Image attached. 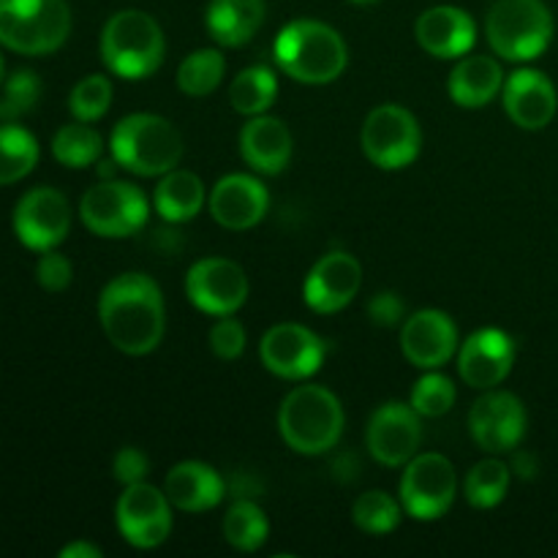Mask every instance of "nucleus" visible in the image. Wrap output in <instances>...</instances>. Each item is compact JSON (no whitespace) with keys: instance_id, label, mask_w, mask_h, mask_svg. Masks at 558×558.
<instances>
[{"instance_id":"1","label":"nucleus","mask_w":558,"mask_h":558,"mask_svg":"<svg viewBox=\"0 0 558 558\" xmlns=\"http://www.w3.org/2000/svg\"><path fill=\"white\" fill-rule=\"evenodd\" d=\"M98 319L114 349L131 357L150 354L167 330L161 289L145 272H123L101 289Z\"/></svg>"},{"instance_id":"2","label":"nucleus","mask_w":558,"mask_h":558,"mask_svg":"<svg viewBox=\"0 0 558 558\" xmlns=\"http://www.w3.org/2000/svg\"><path fill=\"white\" fill-rule=\"evenodd\" d=\"M278 69L303 85L336 82L347 69V44L330 25L316 20L289 22L272 47Z\"/></svg>"},{"instance_id":"3","label":"nucleus","mask_w":558,"mask_h":558,"mask_svg":"<svg viewBox=\"0 0 558 558\" xmlns=\"http://www.w3.org/2000/svg\"><path fill=\"white\" fill-rule=\"evenodd\" d=\"M112 161L142 178L172 172L183 158V136L161 114L136 112L120 120L109 140Z\"/></svg>"},{"instance_id":"4","label":"nucleus","mask_w":558,"mask_h":558,"mask_svg":"<svg viewBox=\"0 0 558 558\" xmlns=\"http://www.w3.org/2000/svg\"><path fill=\"white\" fill-rule=\"evenodd\" d=\"M283 441L300 456H322L341 441L343 407L327 387L300 385L283 398L278 412Z\"/></svg>"},{"instance_id":"5","label":"nucleus","mask_w":558,"mask_h":558,"mask_svg":"<svg viewBox=\"0 0 558 558\" xmlns=\"http://www.w3.org/2000/svg\"><path fill=\"white\" fill-rule=\"evenodd\" d=\"M163 33L150 14L125 9L109 16L101 31V60L114 76L142 80L163 63Z\"/></svg>"},{"instance_id":"6","label":"nucleus","mask_w":558,"mask_h":558,"mask_svg":"<svg viewBox=\"0 0 558 558\" xmlns=\"http://www.w3.org/2000/svg\"><path fill=\"white\" fill-rule=\"evenodd\" d=\"M485 33L499 58L523 63L548 49L554 14L543 0H496L485 20Z\"/></svg>"},{"instance_id":"7","label":"nucleus","mask_w":558,"mask_h":558,"mask_svg":"<svg viewBox=\"0 0 558 558\" xmlns=\"http://www.w3.org/2000/svg\"><path fill=\"white\" fill-rule=\"evenodd\" d=\"M69 33L71 9L65 0H0V44L11 52H54Z\"/></svg>"},{"instance_id":"8","label":"nucleus","mask_w":558,"mask_h":558,"mask_svg":"<svg viewBox=\"0 0 558 558\" xmlns=\"http://www.w3.org/2000/svg\"><path fill=\"white\" fill-rule=\"evenodd\" d=\"M80 218L98 238H129L147 221V196L134 183L101 180L85 191Z\"/></svg>"},{"instance_id":"9","label":"nucleus","mask_w":558,"mask_h":558,"mask_svg":"<svg viewBox=\"0 0 558 558\" xmlns=\"http://www.w3.org/2000/svg\"><path fill=\"white\" fill-rule=\"evenodd\" d=\"M360 145L374 167L403 169L420 156L423 134H420L417 118L407 107L381 104L365 118Z\"/></svg>"},{"instance_id":"10","label":"nucleus","mask_w":558,"mask_h":558,"mask_svg":"<svg viewBox=\"0 0 558 558\" xmlns=\"http://www.w3.org/2000/svg\"><path fill=\"white\" fill-rule=\"evenodd\" d=\"M458 494V474L450 458L423 452L407 463L401 480V505L417 521H436L447 515Z\"/></svg>"},{"instance_id":"11","label":"nucleus","mask_w":558,"mask_h":558,"mask_svg":"<svg viewBox=\"0 0 558 558\" xmlns=\"http://www.w3.org/2000/svg\"><path fill=\"white\" fill-rule=\"evenodd\" d=\"M14 234L25 248L44 254L69 238L71 207L58 189L38 185L31 189L14 207Z\"/></svg>"},{"instance_id":"12","label":"nucleus","mask_w":558,"mask_h":558,"mask_svg":"<svg viewBox=\"0 0 558 558\" xmlns=\"http://www.w3.org/2000/svg\"><path fill=\"white\" fill-rule=\"evenodd\" d=\"M172 501L167 494L147 483L125 485L123 496L118 501V529L129 545L140 550H153L167 543L172 534Z\"/></svg>"},{"instance_id":"13","label":"nucleus","mask_w":558,"mask_h":558,"mask_svg":"<svg viewBox=\"0 0 558 558\" xmlns=\"http://www.w3.org/2000/svg\"><path fill=\"white\" fill-rule=\"evenodd\" d=\"M185 294L191 305L210 316H232L248 298V278L232 259L210 256L199 259L185 276Z\"/></svg>"},{"instance_id":"14","label":"nucleus","mask_w":558,"mask_h":558,"mask_svg":"<svg viewBox=\"0 0 558 558\" xmlns=\"http://www.w3.org/2000/svg\"><path fill=\"white\" fill-rule=\"evenodd\" d=\"M262 363L270 374L289 381H303L322 368L325 360V343L314 330L294 322L270 327L262 338Z\"/></svg>"},{"instance_id":"15","label":"nucleus","mask_w":558,"mask_h":558,"mask_svg":"<svg viewBox=\"0 0 558 558\" xmlns=\"http://www.w3.org/2000/svg\"><path fill=\"white\" fill-rule=\"evenodd\" d=\"M368 452L381 466H407L420 450L423 441V423L414 407L407 403H381L368 420L365 430Z\"/></svg>"},{"instance_id":"16","label":"nucleus","mask_w":558,"mask_h":558,"mask_svg":"<svg viewBox=\"0 0 558 558\" xmlns=\"http://www.w3.org/2000/svg\"><path fill=\"white\" fill-rule=\"evenodd\" d=\"M469 434L485 452H512L526 436V409L521 398L505 390H490L469 412Z\"/></svg>"},{"instance_id":"17","label":"nucleus","mask_w":558,"mask_h":558,"mask_svg":"<svg viewBox=\"0 0 558 558\" xmlns=\"http://www.w3.org/2000/svg\"><path fill=\"white\" fill-rule=\"evenodd\" d=\"M363 287V267L347 251L325 254L305 278V305L316 314H338L357 298Z\"/></svg>"},{"instance_id":"18","label":"nucleus","mask_w":558,"mask_h":558,"mask_svg":"<svg viewBox=\"0 0 558 558\" xmlns=\"http://www.w3.org/2000/svg\"><path fill=\"white\" fill-rule=\"evenodd\" d=\"M512 363H515V343L496 327L472 332L458 352L461 379L474 390H494L510 376Z\"/></svg>"},{"instance_id":"19","label":"nucleus","mask_w":558,"mask_h":558,"mask_svg":"<svg viewBox=\"0 0 558 558\" xmlns=\"http://www.w3.org/2000/svg\"><path fill=\"white\" fill-rule=\"evenodd\" d=\"M403 357L425 371H436L452 360L458 349V327L445 311L425 308L407 319L401 330Z\"/></svg>"},{"instance_id":"20","label":"nucleus","mask_w":558,"mask_h":558,"mask_svg":"<svg viewBox=\"0 0 558 558\" xmlns=\"http://www.w3.org/2000/svg\"><path fill=\"white\" fill-rule=\"evenodd\" d=\"M207 207L218 227L229 229V232H245L267 216L270 194L251 174H227L210 191Z\"/></svg>"},{"instance_id":"21","label":"nucleus","mask_w":558,"mask_h":558,"mask_svg":"<svg viewBox=\"0 0 558 558\" xmlns=\"http://www.w3.org/2000/svg\"><path fill=\"white\" fill-rule=\"evenodd\" d=\"M505 109L515 125L539 131L556 118V87L543 71L521 69L505 82Z\"/></svg>"},{"instance_id":"22","label":"nucleus","mask_w":558,"mask_h":558,"mask_svg":"<svg viewBox=\"0 0 558 558\" xmlns=\"http://www.w3.org/2000/svg\"><path fill=\"white\" fill-rule=\"evenodd\" d=\"M474 22L472 16L456 5H436L420 14L417 41L428 54L441 60L461 58L474 47Z\"/></svg>"},{"instance_id":"23","label":"nucleus","mask_w":558,"mask_h":558,"mask_svg":"<svg viewBox=\"0 0 558 558\" xmlns=\"http://www.w3.org/2000/svg\"><path fill=\"white\" fill-rule=\"evenodd\" d=\"M240 153L256 172L278 174L292 161V134L283 120L256 114L240 131Z\"/></svg>"},{"instance_id":"24","label":"nucleus","mask_w":558,"mask_h":558,"mask_svg":"<svg viewBox=\"0 0 558 558\" xmlns=\"http://www.w3.org/2000/svg\"><path fill=\"white\" fill-rule=\"evenodd\" d=\"M163 494L172 507L183 512H207L221 505L227 483L213 466L199 461H183L163 480Z\"/></svg>"},{"instance_id":"25","label":"nucleus","mask_w":558,"mask_h":558,"mask_svg":"<svg viewBox=\"0 0 558 558\" xmlns=\"http://www.w3.org/2000/svg\"><path fill=\"white\" fill-rule=\"evenodd\" d=\"M447 90H450V98L458 107H485V104H490L499 96V90H505V71H501L496 58L472 54V58H463L452 69Z\"/></svg>"},{"instance_id":"26","label":"nucleus","mask_w":558,"mask_h":558,"mask_svg":"<svg viewBox=\"0 0 558 558\" xmlns=\"http://www.w3.org/2000/svg\"><path fill=\"white\" fill-rule=\"evenodd\" d=\"M205 22L221 47H243L265 22V0H210Z\"/></svg>"},{"instance_id":"27","label":"nucleus","mask_w":558,"mask_h":558,"mask_svg":"<svg viewBox=\"0 0 558 558\" xmlns=\"http://www.w3.org/2000/svg\"><path fill=\"white\" fill-rule=\"evenodd\" d=\"M153 205L163 221H191L205 205V185L189 169H172L153 191Z\"/></svg>"},{"instance_id":"28","label":"nucleus","mask_w":558,"mask_h":558,"mask_svg":"<svg viewBox=\"0 0 558 558\" xmlns=\"http://www.w3.org/2000/svg\"><path fill=\"white\" fill-rule=\"evenodd\" d=\"M276 93V74L267 65H251V69L240 71L234 76L232 87H229V101H232L234 112L245 114V118H256V114H265L272 107Z\"/></svg>"},{"instance_id":"29","label":"nucleus","mask_w":558,"mask_h":558,"mask_svg":"<svg viewBox=\"0 0 558 558\" xmlns=\"http://www.w3.org/2000/svg\"><path fill=\"white\" fill-rule=\"evenodd\" d=\"M38 142L27 129L14 123L0 125V185L20 183L36 169Z\"/></svg>"},{"instance_id":"30","label":"nucleus","mask_w":558,"mask_h":558,"mask_svg":"<svg viewBox=\"0 0 558 558\" xmlns=\"http://www.w3.org/2000/svg\"><path fill=\"white\" fill-rule=\"evenodd\" d=\"M267 534H270V523L259 505H254L251 499H238L229 507L227 518H223V537L232 548L254 554L267 543Z\"/></svg>"},{"instance_id":"31","label":"nucleus","mask_w":558,"mask_h":558,"mask_svg":"<svg viewBox=\"0 0 558 558\" xmlns=\"http://www.w3.org/2000/svg\"><path fill=\"white\" fill-rule=\"evenodd\" d=\"M101 134L90 123H82V120L63 125L52 140V156L69 169L90 167V163H96L101 158Z\"/></svg>"},{"instance_id":"32","label":"nucleus","mask_w":558,"mask_h":558,"mask_svg":"<svg viewBox=\"0 0 558 558\" xmlns=\"http://www.w3.org/2000/svg\"><path fill=\"white\" fill-rule=\"evenodd\" d=\"M223 74H227V63L218 49H196L180 63L178 85L185 96L202 98L210 96L221 85Z\"/></svg>"},{"instance_id":"33","label":"nucleus","mask_w":558,"mask_h":558,"mask_svg":"<svg viewBox=\"0 0 558 558\" xmlns=\"http://www.w3.org/2000/svg\"><path fill=\"white\" fill-rule=\"evenodd\" d=\"M510 490V466L496 458H485L469 472L466 477V499L477 510H490L501 505Z\"/></svg>"},{"instance_id":"34","label":"nucleus","mask_w":558,"mask_h":558,"mask_svg":"<svg viewBox=\"0 0 558 558\" xmlns=\"http://www.w3.org/2000/svg\"><path fill=\"white\" fill-rule=\"evenodd\" d=\"M403 507L385 490H368L354 501L352 518L360 532L365 534H390L401 523Z\"/></svg>"},{"instance_id":"35","label":"nucleus","mask_w":558,"mask_h":558,"mask_svg":"<svg viewBox=\"0 0 558 558\" xmlns=\"http://www.w3.org/2000/svg\"><path fill=\"white\" fill-rule=\"evenodd\" d=\"M41 98V80L36 71L20 69L3 82V96H0V123H16L33 112Z\"/></svg>"},{"instance_id":"36","label":"nucleus","mask_w":558,"mask_h":558,"mask_svg":"<svg viewBox=\"0 0 558 558\" xmlns=\"http://www.w3.org/2000/svg\"><path fill=\"white\" fill-rule=\"evenodd\" d=\"M109 104H112V82L104 74H90L76 82L69 98L71 114L76 120H82V123H96V120H101L107 114Z\"/></svg>"},{"instance_id":"37","label":"nucleus","mask_w":558,"mask_h":558,"mask_svg":"<svg viewBox=\"0 0 558 558\" xmlns=\"http://www.w3.org/2000/svg\"><path fill=\"white\" fill-rule=\"evenodd\" d=\"M412 407L420 417H441L456 407V385L445 374H425L412 390Z\"/></svg>"},{"instance_id":"38","label":"nucleus","mask_w":558,"mask_h":558,"mask_svg":"<svg viewBox=\"0 0 558 558\" xmlns=\"http://www.w3.org/2000/svg\"><path fill=\"white\" fill-rule=\"evenodd\" d=\"M210 349L221 360H238L245 349V330L232 316H218L216 325L210 327Z\"/></svg>"},{"instance_id":"39","label":"nucleus","mask_w":558,"mask_h":558,"mask_svg":"<svg viewBox=\"0 0 558 558\" xmlns=\"http://www.w3.org/2000/svg\"><path fill=\"white\" fill-rule=\"evenodd\" d=\"M71 278H74L71 262L54 248L44 251L36 265V281L41 283V289H47V292H63V289H69Z\"/></svg>"},{"instance_id":"40","label":"nucleus","mask_w":558,"mask_h":558,"mask_svg":"<svg viewBox=\"0 0 558 558\" xmlns=\"http://www.w3.org/2000/svg\"><path fill=\"white\" fill-rule=\"evenodd\" d=\"M112 469L118 483L136 485V483H145L147 472H150V461H147L145 452L136 450V447H123V450L114 456Z\"/></svg>"},{"instance_id":"41","label":"nucleus","mask_w":558,"mask_h":558,"mask_svg":"<svg viewBox=\"0 0 558 558\" xmlns=\"http://www.w3.org/2000/svg\"><path fill=\"white\" fill-rule=\"evenodd\" d=\"M368 316L379 327H396L403 319V300L392 292L376 294L368 303Z\"/></svg>"},{"instance_id":"42","label":"nucleus","mask_w":558,"mask_h":558,"mask_svg":"<svg viewBox=\"0 0 558 558\" xmlns=\"http://www.w3.org/2000/svg\"><path fill=\"white\" fill-rule=\"evenodd\" d=\"M60 558H101V550L90 543H71L60 550Z\"/></svg>"},{"instance_id":"43","label":"nucleus","mask_w":558,"mask_h":558,"mask_svg":"<svg viewBox=\"0 0 558 558\" xmlns=\"http://www.w3.org/2000/svg\"><path fill=\"white\" fill-rule=\"evenodd\" d=\"M512 466L518 469V474L526 480H532L534 474H537V458L534 456H526V452H521V456H515V463Z\"/></svg>"},{"instance_id":"44","label":"nucleus","mask_w":558,"mask_h":558,"mask_svg":"<svg viewBox=\"0 0 558 558\" xmlns=\"http://www.w3.org/2000/svg\"><path fill=\"white\" fill-rule=\"evenodd\" d=\"M3 74H5V65H3V54H0V85H3Z\"/></svg>"},{"instance_id":"45","label":"nucleus","mask_w":558,"mask_h":558,"mask_svg":"<svg viewBox=\"0 0 558 558\" xmlns=\"http://www.w3.org/2000/svg\"><path fill=\"white\" fill-rule=\"evenodd\" d=\"M349 3H357V5H365V3H376V0H349Z\"/></svg>"}]
</instances>
